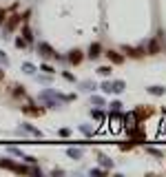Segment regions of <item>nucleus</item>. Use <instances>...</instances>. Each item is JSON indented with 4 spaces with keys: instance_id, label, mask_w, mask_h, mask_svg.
<instances>
[{
    "instance_id": "obj_1",
    "label": "nucleus",
    "mask_w": 166,
    "mask_h": 177,
    "mask_svg": "<svg viewBox=\"0 0 166 177\" xmlns=\"http://www.w3.org/2000/svg\"><path fill=\"white\" fill-rule=\"evenodd\" d=\"M122 124H124V122H122L120 117L113 115V117H111V131H113V133H120V131H122Z\"/></svg>"
},
{
    "instance_id": "obj_2",
    "label": "nucleus",
    "mask_w": 166,
    "mask_h": 177,
    "mask_svg": "<svg viewBox=\"0 0 166 177\" xmlns=\"http://www.w3.org/2000/svg\"><path fill=\"white\" fill-rule=\"evenodd\" d=\"M100 53H102V47H100L98 42H93V44L89 47V56H91V58H98Z\"/></svg>"
},
{
    "instance_id": "obj_3",
    "label": "nucleus",
    "mask_w": 166,
    "mask_h": 177,
    "mask_svg": "<svg viewBox=\"0 0 166 177\" xmlns=\"http://www.w3.org/2000/svg\"><path fill=\"white\" fill-rule=\"evenodd\" d=\"M124 86H126V84H124V80H117V82H113V84H111V93H122V91H124Z\"/></svg>"
},
{
    "instance_id": "obj_4",
    "label": "nucleus",
    "mask_w": 166,
    "mask_h": 177,
    "mask_svg": "<svg viewBox=\"0 0 166 177\" xmlns=\"http://www.w3.org/2000/svg\"><path fill=\"white\" fill-rule=\"evenodd\" d=\"M69 60L73 62V64H80V60H82V51H78V49H76V51H71Z\"/></svg>"
},
{
    "instance_id": "obj_5",
    "label": "nucleus",
    "mask_w": 166,
    "mask_h": 177,
    "mask_svg": "<svg viewBox=\"0 0 166 177\" xmlns=\"http://www.w3.org/2000/svg\"><path fill=\"white\" fill-rule=\"evenodd\" d=\"M40 53H42V56H46V58L56 56V53H53V49H51L49 44H40Z\"/></svg>"
},
{
    "instance_id": "obj_6",
    "label": "nucleus",
    "mask_w": 166,
    "mask_h": 177,
    "mask_svg": "<svg viewBox=\"0 0 166 177\" xmlns=\"http://www.w3.org/2000/svg\"><path fill=\"white\" fill-rule=\"evenodd\" d=\"M122 51H126V56H131V58H137L139 56V51H137V49H133V47H122Z\"/></svg>"
},
{
    "instance_id": "obj_7",
    "label": "nucleus",
    "mask_w": 166,
    "mask_h": 177,
    "mask_svg": "<svg viewBox=\"0 0 166 177\" xmlns=\"http://www.w3.org/2000/svg\"><path fill=\"white\" fill-rule=\"evenodd\" d=\"M106 56L111 58V62H117V64H120V62H122V56H120V53H115V51H109Z\"/></svg>"
},
{
    "instance_id": "obj_8",
    "label": "nucleus",
    "mask_w": 166,
    "mask_h": 177,
    "mask_svg": "<svg viewBox=\"0 0 166 177\" xmlns=\"http://www.w3.org/2000/svg\"><path fill=\"white\" fill-rule=\"evenodd\" d=\"M91 102L95 104V106H104V97H102V95H93V97H91Z\"/></svg>"
},
{
    "instance_id": "obj_9",
    "label": "nucleus",
    "mask_w": 166,
    "mask_h": 177,
    "mask_svg": "<svg viewBox=\"0 0 166 177\" xmlns=\"http://www.w3.org/2000/svg\"><path fill=\"white\" fill-rule=\"evenodd\" d=\"M149 93H153V95H164V89H162V86H149Z\"/></svg>"
},
{
    "instance_id": "obj_10",
    "label": "nucleus",
    "mask_w": 166,
    "mask_h": 177,
    "mask_svg": "<svg viewBox=\"0 0 166 177\" xmlns=\"http://www.w3.org/2000/svg\"><path fill=\"white\" fill-rule=\"evenodd\" d=\"M157 49H159V44H157L155 40H151V42H149V51H151V53H157Z\"/></svg>"
},
{
    "instance_id": "obj_11",
    "label": "nucleus",
    "mask_w": 166,
    "mask_h": 177,
    "mask_svg": "<svg viewBox=\"0 0 166 177\" xmlns=\"http://www.w3.org/2000/svg\"><path fill=\"white\" fill-rule=\"evenodd\" d=\"M100 162H102V164H104L106 168H111V166H113V162H111V160H109L106 155H100Z\"/></svg>"
},
{
    "instance_id": "obj_12",
    "label": "nucleus",
    "mask_w": 166,
    "mask_h": 177,
    "mask_svg": "<svg viewBox=\"0 0 166 177\" xmlns=\"http://www.w3.org/2000/svg\"><path fill=\"white\" fill-rule=\"evenodd\" d=\"M98 73L106 78V75H111V69H109V66H100V69H98Z\"/></svg>"
},
{
    "instance_id": "obj_13",
    "label": "nucleus",
    "mask_w": 166,
    "mask_h": 177,
    "mask_svg": "<svg viewBox=\"0 0 166 177\" xmlns=\"http://www.w3.org/2000/svg\"><path fill=\"white\" fill-rule=\"evenodd\" d=\"M146 150H149V153H151L153 157H162V153H159V150H157V148H153V146H149Z\"/></svg>"
},
{
    "instance_id": "obj_14",
    "label": "nucleus",
    "mask_w": 166,
    "mask_h": 177,
    "mask_svg": "<svg viewBox=\"0 0 166 177\" xmlns=\"http://www.w3.org/2000/svg\"><path fill=\"white\" fill-rule=\"evenodd\" d=\"M111 109H113V111H117V113H120V109H122V102H117V100H115V102L111 104Z\"/></svg>"
},
{
    "instance_id": "obj_15",
    "label": "nucleus",
    "mask_w": 166,
    "mask_h": 177,
    "mask_svg": "<svg viewBox=\"0 0 166 177\" xmlns=\"http://www.w3.org/2000/svg\"><path fill=\"white\" fill-rule=\"evenodd\" d=\"M91 175H95V177H104V170H100V168H93V170H91Z\"/></svg>"
},
{
    "instance_id": "obj_16",
    "label": "nucleus",
    "mask_w": 166,
    "mask_h": 177,
    "mask_svg": "<svg viewBox=\"0 0 166 177\" xmlns=\"http://www.w3.org/2000/svg\"><path fill=\"white\" fill-rule=\"evenodd\" d=\"M82 86H84V91H93V89H95V84H93V82H84Z\"/></svg>"
},
{
    "instance_id": "obj_17",
    "label": "nucleus",
    "mask_w": 166,
    "mask_h": 177,
    "mask_svg": "<svg viewBox=\"0 0 166 177\" xmlns=\"http://www.w3.org/2000/svg\"><path fill=\"white\" fill-rule=\"evenodd\" d=\"M69 155H71V157H80V150H78V148H71Z\"/></svg>"
},
{
    "instance_id": "obj_18",
    "label": "nucleus",
    "mask_w": 166,
    "mask_h": 177,
    "mask_svg": "<svg viewBox=\"0 0 166 177\" xmlns=\"http://www.w3.org/2000/svg\"><path fill=\"white\" fill-rule=\"evenodd\" d=\"M93 117H95V120H100V122H102V120H104V115H102V113H100V111H93Z\"/></svg>"
},
{
    "instance_id": "obj_19",
    "label": "nucleus",
    "mask_w": 166,
    "mask_h": 177,
    "mask_svg": "<svg viewBox=\"0 0 166 177\" xmlns=\"http://www.w3.org/2000/svg\"><path fill=\"white\" fill-rule=\"evenodd\" d=\"M102 89H104L106 93H111V82H104V84H102Z\"/></svg>"
},
{
    "instance_id": "obj_20",
    "label": "nucleus",
    "mask_w": 166,
    "mask_h": 177,
    "mask_svg": "<svg viewBox=\"0 0 166 177\" xmlns=\"http://www.w3.org/2000/svg\"><path fill=\"white\" fill-rule=\"evenodd\" d=\"M162 133H166V122H164V126H162Z\"/></svg>"
},
{
    "instance_id": "obj_21",
    "label": "nucleus",
    "mask_w": 166,
    "mask_h": 177,
    "mask_svg": "<svg viewBox=\"0 0 166 177\" xmlns=\"http://www.w3.org/2000/svg\"><path fill=\"white\" fill-rule=\"evenodd\" d=\"M2 18H5V13H2V11H0V22H2Z\"/></svg>"
}]
</instances>
